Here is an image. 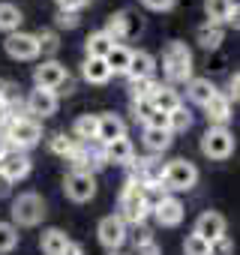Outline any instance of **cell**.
I'll return each instance as SVG.
<instances>
[{
  "label": "cell",
  "mask_w": 240,
  "mask_h": 255,
  "mask_svg": "<svg viewBox=\"0 0 240 255\" xmlns=\"http://www.w3.org/2000/svg\"><path fill=\"white\" fill-rule=\"evenodd\" d=\"M21 21H24V15L15 3H0V30L3 33H15Z\"/></svg>",
  "instance_id": "f546056e"
},
{
  "label": "cell",
  "mask_w": 240,
  "mask_h": 255,
  "mask_svg": "<svg viewBox=\"0 0 240 255\" xmlns=\"http://www.w3.org/2000/svg\"><path fill=\"white\" fill-rule=\"evenodd\" d=\"M153 66H156V60H153L150 51H132L126 75H129V81H135V78H153Z\"/></svg>",
  "instance_id": "44dd1931"
},
{
  "label": "cell",
  "mask_w": 240,
  "mask_h": 255,
  "mask_svg": "<svg viewBox=\"0 0 240 255\" xmlns=\"http://www.w3.org/2000/svg\"><path fill=\"white\" fill-rule=\"evenodd\" d=\"M129 57H132V48H126L123 42H117V45L105 54V66L111 69V75H126V69H129Z\"/></svg>",
  "instance_id": "603a6c76"
},
{
  "label": "cell",
  "mask_w": 240,
  "mask_h": 255,
  "mask_svg": "<svg viewBox=\"0 0 240 255\" xmlns=\"http://www.w3.org/2000/svg\"><path fill=\"white\" fill-rule=\"evenodd\" d=\"M189 126H192V114H189L183 105L168 114V132H171V135H174V132H186Z\"/></svg>",
  "instance_id": "1f68e13d"
},
{
  "label": "cell",
  "mask_w": 240,
  "mask_h": 255,
  "mask_svg": "<svg viewBox=\"0 0 240 255\" xmlns=\"http://www.w3.org/2000/svg\"><path fill=\"white\" fill-rule=\"evenodd\" d=\"M222 39H225V30H222L219 24H201V27L195 30V42H198L204 51H216V48L222 45Z\"/></svg>",
  "instance_id": "d4e9b609"
},
{
  "label": "cell",
  "mask_w": 240,
  "mask_h": 255,
  "mask_svg": "<svg viewBox=\"0 0 240 255\" xmlns=\"http://www.w3.org/2000/svg\"><path fill=\"white\" fill-rule=\"evenodd\" d=\"M129 90H132V99H150L156 90V81L153 78H135Z\"/></svg>",
  "instance_id": "d590c367"
},
{
  "label": "cell",
  "mask_w": 240,
  "mask_h": 255,
  "mask_svg": "<svg viewBox=\"0 0 240 255\" xmlns=\"http://www.w3.org/2000/svg\"><path fill=\"white\" fill-rule=\"evenodd\" d=\"M75 138L72 135H66V132H54L51 138H48V147H51V153H57V156H69L72 150H75Z\"/></svg>",
  "instance_id": "d6a6232c"
},
{
  "label": "cell",
  "mask_w": 240,
  "mask_h": 255,
  "mask_svg": "<svg viewBox=\"0 0 240 255\" xmlns=\"http://www.w3.org/2000/svg\"><path fill=\"white\" fill-rule=\"evenodd\" d=\"M6 120H9V105L0 102V126H6Z\"/></svg>",
  "instance_id": "f907efd6"
},
{
  "label": "cell",
  "mask_w": 240,
  "mask_h": 255,
  "mask_svg": "<svg viewBox=\"0 0 240 255\" xmlns=\"http://www.w3.org/2000/svg\"><path fill=\"white\" fill-rule=\"evenodd\" d=\"M111 255H120V252H111Z\"/></svg>",
  "instance_id": "db71d44e"
},
{
  "label": "cell",
  "mask_w": 240,
  "mask_h": 255,
  "mask_svg": "<svg viewBox=\"0 0 240 255\" xmlns=\"http://www.w3.org/2000/svg\"><path fill=\"white\" fill-rule=\"evenodd\" d=\"M45 219V201L42 195L36 192H21L15 201H12V225H24V228H33Z\"/></svg>",
  "instance_id": "5b68a950"
},
{
  "label": "cell",
  "mask_w": 240,
  "mask_h": 255,
  "mask_svg": "<svg viewBox=\"0 0 240 255\" xmlns=\"http://www.w3.org/2000/svg\"><path fill=\"white\" fill-rule=\"evenodd\" d=\"M147 240H153L150 228H144V225H135V246H138V243H147Z\"/></svg>",
  "instance_id": "7dc6e473"
},
{
  "label": "cell",
  "mask_w": 240,
  "mask_h": 255,
  "mask_svg": "<svg viewBox=\"0 0 240 255\" xmlns=\"http://www.w3.org/2000/svg\"><path fill=\"white\" fill-rule=\"evenodd\" d=\"M27 111L33 114V120L39 117H51L57 111V93L54 90H42V87H33L27 93Z\"/></svg>",
  "instance_id": "4fadbf2b"
},
{
  "label": "cell",
  "mask_w": 240,
  "mask_h": 255,
  "mask_svg": "<svg viewBox=\"0 0 240 255\" xmlns=\"http://www.w3.org/2000/svg\"><path fill=\"white\" fill-rule=\"evenodd\" d=\"M102 159H105V165L108 162H114V165H129L135 159V147H132V141L126 135L123 138H114V141L102 144Z\"/></svg>",
  "instance_id": "2e32d148"
},
{
  "label": "cell",
  "mask_w": 240,
  "mask_h": 255,
  "mask_svg": "<svg viewBox=\"0 0 240 255\" xmlns=\"http://www.w3.org/2000/svg\"><path fill=\"white\" fill-rule=\"evenodd\" d=\"M6 144H12L15 150H30L42 141V123L33 120V117H18L12 114L6 120Z\"/></svg>",
  "instance_id": "6da1fadb"
},
{
  "label": "cell",
  "mask_w": 240,
  "mask_h": 255,
  "mask_svg": "<svg viewBox=\"0 0 240 255\" xmlns=\"http://www.w3.org/2000/svg\"><path fill=\"white\" fill-rule=\"evenodd\" d=\"M99 144V141H96ZM69 159V165H72V171H84V174H93L96 168H102L105 165V159H102V144L99 147H93V141H87V144H75V150L66 156Z\"/></svg>",
  "instance_id": "9c48e42d"
},
{
  "label": "cell",
  "mask_w": 240,
  "mask_h": 255,
  "mask_svg": "<svg viewBox=\"0 0 240 255\" xmlns=\"http://www.w3.org/2000/svg\"><path fill=\"white\" fill-rule=\"evenodd\" d=\"M183 255H210V243L201 240L198 234H189L183 243Z\"/></svg>",
  "instance_id": "8d00e7d4"
},
{
  "label": "cell",
  "mask_w": 240,
  "mask_h": 255,
  "mask_svg": "<svg viewBox=\"0 0 240 255\" xmlns=\"http://www.w3.org/2000/svg\"><path fill=\"white\" fill-rule=\"evenodd\" d=\"M6 150H9V144H6V138H3V135H0V159H3V153H6Z\"/></svg>",
  "instance_id": "816d5d0a"
},
{
  "label": "cell",
  "mask_w": 240,
  "mask_h": 255,
  "mask_svg": "<svg viewBox=\"0 0 240 255\" xmlns=\"http://www.w3.org/2000/svg\"><path fill=\"white\" fill-rule=\"evenodd\" d=\"M66 78H69V72H66V66L57 63V60H45V63H39V66L33 69V81H36V87H42V90H54V93H57V87H60Z\"/></svg>",
  "instance_id": "7c38bea8"
},
{
  "label": "cell",
  "mask_w": 240,
  "mask_h": 255,
  "mask_svg": "<svg viewBox=\"0 0 240 255\" xmlns=\"http://www.w3.org/2000/svg\"><path fill=\"white\" fill-rule=\"evenodd\" d=\"M168 198V192H165V186L162 183H147L144 186V204H147V210H153L159 201H165Z\"/></svg>",
  "instance_id": "e575fe53"
},
{
  "label": "cell",
  "mask_w": 240,
  "mask_h": 255,
  "mask_svg": "<svg viewBox=\"0 0 240 255\" xmlns=\"http://www.w3.org/2000/svg\"><path fill=\"white\" fill-rule=\"evenodd\" d=\"M63 255H84V249H81V243L69 240V243H66V249H63Z\"/></svg>",
  "instance_id": "681fc988"
},
{
  "label": "cell",
  "mask_w": 240,
  "mask_h": 255,
  "mask_svg": "<svg viewBox=\"0 0 240 255\" xmlns=\"http://www.w3.org/2000/svg\"><path fill=\"white\" fill-rule=\"evenodd\" d=\"M162 66H165V75L171 84H180V81H189L192 78V51L186 48V42H168L165 51H162Z\"/></svg>",
  "instance_id": "7a4b0ae2"
},
{
  "label": "cell",
  "mask_w": 240,
  "mask_h": 255,
  "mask_svg": "<svg viewBox=\"0 0 240 255\" xmlns=\"http://www.w3.org/2000/svg\"><path fill=\"white\" fill-rule=\"evenodd\" d=\"M231 252H234V243L228 240V234H222L210 243V255H231Z\"/></svg>",
  "instance_id": "ab89813d"
},
{
  "label": "cell",
  "mask_w": 240,
  "mask_h": 255,
  "mask_svg": "<svg viewBox=\"0 0 240 255\" xmlns=\"http://www.w3.org/2000/svg\"><path fill=\"white\" fill-rule=\"evenodd\" d=\"M63 189H66V198H72L75 204H84L96 195V177L84 171H69L63 180Z\"/></svg>",
  "instance_id": "30bf717a"
},
{
  "label": "cell",
  "mask_w": 240,
  "mask_h": 255,
  "mask_svg": "<svg viewBox=\"0 0 240 255\" xmlns=\"http://www.w3.org/2000/svg\"><path fill=\"white\" fill-rule=\"evenodd\" d=\"M204 111H207V123H213V126H225L228 117H231V99H228L225 93H216V96L204 105Z\"/></svg>",
  "instance_id": "7402d4cb"
},
{
  "label": "cell",
  "mask_w": 240,
  "mask_h": 255,
  "mask_svg": "<svg viewBox=\"0 0 240 255\" xmlns=\"http://www.w3.org/2000/svg\"><path fill=\"white\" fill-rule=\"evenodd\" d=\"M237 3L234 0H204V12H207V24H225L231 18V9Z\"/></svg>",
  "instance_id": "cb8c5ba5"
},
{
  "label": "cell",
  "mask_w": 240,
  "mask_h": 255,
  "mask_svg": "<svg viewBox=\"0 0 240 255\" xmlns=\"http://www.w3.org/2000/svg\"><path fill=\"white\" fill-rule=\"evenodd\" d=\"M3 93H6V81L0 78V102H3Z\"/></svg>",
  "instance_id": "f5cc1de1"
},
{
  "label": "cell",
  "mask_w": 240,
  "mask_h": 255,
  "mask_svg": "<svg viewBox=\"0 0 240 255\" xmlns=\"http://www.w3.org/2000/svg\"><path fill=\"white\" fill-rule=\"evenodd\" d=\"M72 138L81 141V144L96 141V117H93V114H84V117L75 120V126H72Z\"/></svg>",
  "instance_id": "4dcf8cb0"
},
{
  "label": "cell",
  "mask_w": 240,
  "mask_h": 255,
  "mask_svg": "<svg viewBox=\"0 0 240 255\" xmlns=\"http://www.w3.org/2000/svg\"><path fill=\"white\" fill-rule=\"evenodd\" d=\"M3 45H6V54L15 57V60H36V57H39L36 33H21V30H15V33L6 36Z\"/></svg>",
  "instance_id": "8fae6325"
},
{
  "label": "cell",
  "mask_w": 240,
  "mask_h": 255,
  "mask_svg": "<svg viewBox=\"0 0 240 255\" xmlns=\"http://www.w3.org/2000/svg\"><path fill=\"white\" fill-rule=\"evenodd\" d=\"M90 3V0H57V9L60 12H78Z\"/></svg>",
  "instance_id": "b9f144b4"
},
{
  "label": "cell",
  "mask_w": 240,
  "mask_h": 255,
  "mask_svg": "<svg viewBox=\"0 0 240 255\" xmlns=\"http://www.w3.org/2000/svg\"><path fill=\"white\" fill-rule=\"evenodd\" d=\"M237 87H240V78H237V72H234V75L228 78V93H225L231 102H237Z\"/></svg>",
  "instance_id": "bcb514c9"
},
{
  "label": "cell",
  "mask_w": 240,
  "mask_h": 255,
  "mask_svg": "<svg viewBox=\"0 0 240 255\" xmlns=\"http://www.w3.org/2000/svg\"><path fill=\"white\" fill-rule=\"evenodd\" d=\"M57 24L72 30V27H78V15L75 12H57Z\"/></svg>",
  "instance_id": "ee69618b"
},
{
  "label": "cell",
  "mask_w": 240,
  "mask_h": 255,
  "mask_svg": "<svg viewBox=\"0 0 240 255\" xmlns=\"http://www.w3.org/2000/svg\"><path fill=\"white\" fill-rule=\"evenodd\" d=\"M216 93H219V90H216V84H213L210 78H189V81H186V96H189L195 105H201V108H204Z\"/></svg>",
  "instance_id": "d6986e66"
},
{
  "label": "cell",
  "mask_w": 240,
  "mask_h": 255,
  "mask_svg": "<svg viewBox=\"0 0 240 255\" xmlns=\"http://www.w3.org/2000/svg\"><path fill=\"white\" fill-rule=\"evenodd\" d=\"M150 102H153V108H156V111H162V114H171L174 108H180V105H183V102H180V93H177L171 84H156V90H153Z\"/></svg>",
  "instance_id": "ffe728a7"
},
{
  "label": "cell",
  "mask_w": 240,
  "mask_h": 255,
  "mask_svg": "<svg viewBox=\"0 0 240 255\" xmlns=\"http://www.w3.org/2000/svg\"><path fill=\"white\" fill-rule=\"evenodd\" d=\"M153 111H156V108H153V102H150V99H132V114H135V120L147 123V117H150Z\"/></svg>",
  "instance_id": "74e56055"
},
{
  "label": "cell",
  "mask_w": 240,
  "mask_h": 255,
  "mask_svg": "<svg viewBox=\"0 0 240 255\" xmlns=\"http://www.w3.org/2000/svg\"><path fill=\"white\" fill-rule=\"evenodd\" d=\"M198 183V168L189 159H171L162 168V186L165 192H189Z\"/></svg>",
  "instance_id": "277c9868"
},
{
  "label": "cell",
  "mask_w": 240,
  "mask_h": 255,
  "mask_svg": "<svg viewBox=\"0 0 240 255\" xmlns=\"http://www.w3.org/2000/svg\"><path fill=\"white\" fill-rule=\"evenodd\" d=\"M141 3H144L147 9H153V12H168V9L177 6V0H141Z\"/></svg>",
  "instance_id": "60d3db41"
},
{
  "label": "cell",
  "mask_w": 240,
  "mask_h": 255,
  "mask_svg": "<svg viewBox=\"0 0 240 255\" xmlns=\"http://www.w3.org/2000/svg\"><path fill=\"white\" fill-rule=\"evenodd\" d=\"M192 234H198L201 240L213 243L216 237H222V234H225V216H222V213H216V210H204V213L195 219V231H192Z\"/></svg>",
  "instance_id": "5bb4252c"
},
{
  "label": "cell",
  "mask_w": 240,
  "mask_h": 255,
  "mask_svg": "<svg viewBox=\"0 0 240 255\" xmlns=\"http://www.w3.org/2000/svg\"><path fill=\"white\" fill-rule=\"evenodd\" d=\"M141 27H144V21H141L132 9H120V12H114V15L108 18L105 33H108L114 42H123V39H132L135 33H141Z\"/></svg>",
  "instance_id": "ba28073f"
},
{
  "label": "cell",
  "mask_w": 240,
  "mask_h": 255,
  "mask_svg": "<svg viewBox=\"0 0 240 255\" xmlns=\"http://www.w3.org/2000/svg\"><path fill=\"white\" fill-rule=\"evenodd\" d=\"M18 246V228L12 222H0V252H12Z\"/></svg>",
  "instance_id": "836d02e7"
},
{
  "label": "cell",
  "mask_w": 240,
  "mask_h": 255,
  "mask_svg": "<svg viewBox=\"0 0 240 255\" xmlns=\"http://www.w3.org/2000/svg\"><path fill=\"white\" fill-rule=\"evenodd\" d=\"M123 135H126V123L117 114H99L96 117V141L99 144H108V141L123 138Z\"/></svg>",
  "instance_id": "e0dca14e"
},
{
  "label": "cell",
  "mask_w": 240,
  "mask_h": 255,
  "mask_svg": "<svg viewBox=\"0 0 240 255\" xmlns=\"http://www.w3.org/2000/svg\"><path fill=\"white\" fill-rule=\"evenodd\" d=\"M147 204H144V186L126 180V186L120 189V219H123L126 225H144L147 219Z\"/></svg>",
  "instance_id": "3957f363"
},
{
  "label": "cell",
  "mask_w": 240,
  "mask_h": 255,
  "mask_svg": "<svg viewBox=\"0 0 240 255\" xmlns=\"http://www.w3.org/2000/svg\"><path fill=\"white\" fill-rule=\"evenodd\" d=\"M144 144L150 153H162L171 147V132L168 129H153V126H144Z\"/></svg>",
  "instance_id": "83f0119b"
},
{
  "label": "cell",
  "mask_w": 240,
  "mask_h": 255,
  "mask_svg": "<svg viewBox=\"0 0 240 255\" xmlns=\"http://www.w3.org/2000/svg\"><path fill=\"white\" fill-rule=\"evenodd\" d=\"M114 45H117V42H114L105 30L90 33V36H87V57H102V60H105V54H108Z\"/></svg>",
  "instance_id": "f1b7e54d"
},
{
  "label": "cell",
  "mask_w": 240,
  "mask_h": 255,
  "mask_svg": "<svg viewBox=\"0 0 240 255\" xmlns=\"http://www.w3.org/2000/svg\"><path fill=\"white\" fill-rule=\"evenodd\" d=\"M9 192H12V180H9L3 171H0V198H6Z\"/></svg>",
  "instance_id": "c3c4849f"
},
{
  "label": "cell",
  "mask_w": 240,
  "mask_h": 255,
  "mask_svg": "<svg viewBox=\"0 0 240 255\" xmlns=\"http://www.w3.org/2000/svg\"><path fill=\"white\" fill-rule=\"evenodd\" d=\"M0 171H3L12 183L15 180H24L30 174V156L24 150H6L3 159H0Z\"/></svg>",
  "instance_id": "9a60e30c"
},
{
  "label": "cell",
  "mask_w": 240,
  "mask_h": 255,
  "mask_svg": "<svg viewBox=\"0 0 240 255\" xmlns=\"http://www.w3.org/2000/svg\"><path fill=\"white\" fill-rule=\"evenodd\" d=\"M36 42H39V51H45V54H54V51L60 48V42H57V36H54L51 30L36 33Z\"/></svg>",
  "instance_id": "f35d334b"
},
{
  "label": "cell",
  "mask_w": 240,
  "mask_h": 255,
  "mask_svg": "<svg viewBox=\"0 0 240 255\" xmlns=\"http://www.w3.org/2000/svg\"><path fill=\"white\" fill-rule=\"evenodd\" d=\"M201 153L207 159H228L234 153V135L225 129V126H210V129L201 135Z\"/></svg>",
  "instance_id": "8992f818"
},
{
  "label": "cell",
  "mask_w": 240,
  "mask_h": 255,
  "mask_svg": "<svg viewBox=\"0 0 240 255\" xmlns=\"http://www.w3.org/2000/svg\"><path fill=\"white\" fill-rule=\"evenodd\" d=\"M96 234H99V243H102L105 249L117 252L120 246L126 243V237H129V225H126L123 219H120L117 213H111V216H102V219H99Z\"/></svg>",
  "instance_id": "52a82bcc"
},
{
  "label": "cell",
  "mask_w": 240,
  "mask_h": 255,
  "mask_svg": "<svg viewBox=\"0 0 240 255\" xmlns=\"http://www.w3.org/2000/svg\"><path fill=\"white\" fill-rule=\"evenodd\" d=\"M81 75H84V81H90V84H105V81L111 78V69L105 66L102 57H87L84 66H81Z\"/></svg>",
  "instance_id": "484cf974"
},
{
  "label": "cell",
  "mask_w": 240,
  "mask_h": 255,
  "mask_svg": "<svg viewBox=\"0 0 240 255\" xmlns=\"http://www.w3.org/2000/svg\"><path fill=\"white\" fill-rule=\"evenodd\" d=\"M153 216H156L159 225L174 228V225H180V219H183V204H180L174 195H168L165 201H159V204L153 207Z\"/></svg>",
  "instance_id": "ac0fdd59"
},
{
  "label": "cell",
  "mask_w": 240,
  "mask_h": 255,
  "mask_svg": "<svg viewBox=\"0 0 240 255\" xmlns=\"http://www.w3.org/2000/svg\"><path fill=\"white\" fill-rule=\"evenodd\" d=\"M135 255H162V252H159L156 240H147V243H138L135 246Z\"/></svg>",
  "instance_id": "f6af8a7d"
},
{
  "label": "cell",
  "mask_w": 240,
  "mask_h": 255,
  "mask_svg": "<svg viewBox=\"0 0 240 255\" xmlns=\"http://www.w3.org/2000/svg\"><path fill=\"white\" fill-rule=\"evenodd\" d=\"M144 126H153V129H168V114L153 111V114L147 117V123H144Z\"/></svg>",
  "instance_id": "7bdbcfd3"
},
{
  "label": "cell",
  "mask_w": 240,
  "mask_h": 255,
  "mask_svg": "<svg viewBox=\"0 0 240 255\" xmlns=\"http://www.w3.org/2000/svg\"><path fill=\"white\" fill-rule=\"evenodd\" d=\"M66 243H69V237H66V231H60V228H48V231H42V237H39V246H42L45 255H63Z\"/></svg>",
  "instance_id": "4316f807"
}]
</instances>
